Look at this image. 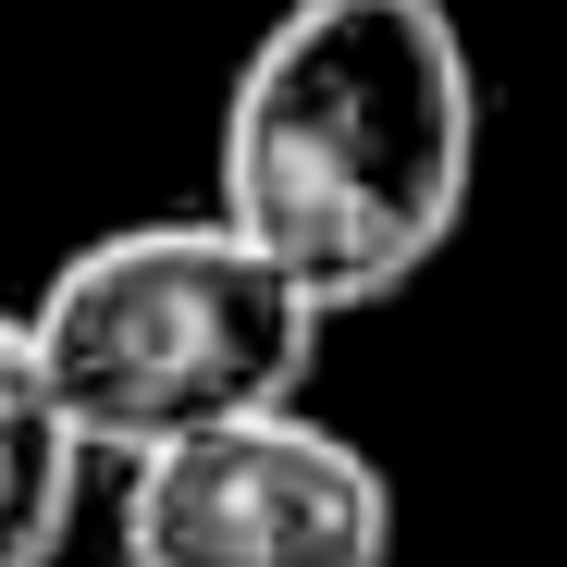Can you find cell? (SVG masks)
Wrapping results in <instances>:
<instances>
[{
	"instance_id": "3957f363",
	"label": "cell",
	"mask_w": 567,
	"mask_h": 567,
	"mask_svg": "<svg viewBox=\"0 0 567 567\" xmlns=\"http://www.w3.org/2000/svg\"><path fill=\"white\" fill-rule=\"evenodd\" d=\"M124 567H395V482L358 432L271 408L124 468Z\"/></svg>"
},
{
	"instance_id": "7a4b0ae2",
	"label": "cell",
	"mask_w": 567,
	"mask_h": 567,
	"mask_svg": "<svg viewBox=\"0 0 567 567\" xmlns=\"http://www.w3.org/2000/svg\"><path fill=\"white\" fill-rule=\"evenodd\" d=\"M25 333L50 358L74 432L100 444V468H136L198 432L297 408L333 309L271 247H247L223 210H185V223L86 235L25 297Z\"/></svg>"
},
{
	"instance_id": "6da1fadb",
	"label": "cell",
	"mask_w": 567,
	"mask_h": 567,
	"mask_svg": "<svg viewBox=\"0 0 567 567\" xmlns=\"http://www.w3.org/2000/svg\"><path fill=\"white\" fill-rule=\"evenodd\" d=\"M482 185V62L444 0H284L223 86L210 210L309 297L383 309L456 247Z\"/></svg>"
},
{
	"instance_id": "277c9868",
	"label": "cell",
	"mask_w": 567,
	"mask_h": 567,
	"mask_svg": "<svg viewBox=\"0 0 567 567\" xmlns=\"http://www.w3.org/2000/svg\"><path fill=\"white\" fill-rule=\"evenodd\" d=\"M86 468H100V444L74 432L25 309H0V567H62Z\"/></svg>"
}]
</instances>
